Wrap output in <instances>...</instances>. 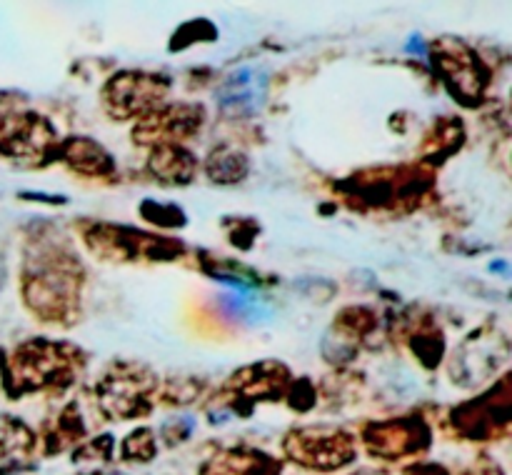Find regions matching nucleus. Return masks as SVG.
<instances>
[{"mask_svg": "<svg viewBox=\"0 0 512 475\" xmlns=\"http://www.w3.org/2000/svg\"><path fill=\"white\" fill-rule=\"evenodd\" d=\"M278 465L260 453H225L205 468L203 475H275Z\"/></svg>", "mask_w": 512, "mask_h": 475, "instance_id": "7ed1b4c3", "label": "nucleus"}, {"mask_svg": "<svg viewBox=\"0 0 512 475\" xmlns=\"http://www.w3.org/2000/svg\"><path fill=\"white\" fill-rule=\"evenodd\" d=\"M0 283H3V263H0Z\"/></svg>", "mask_w": 512, "mask_h": 475, "instance_id": "20e7f679", "label": "nucleus"}, {"mask_svg": "<svg viewBox=\"0 0 512 475\" xmlns=\"http://www.w3.org/2000/svg\"><path fill=\"white\" fill-rule=\"evenodd\" d=\"M290 455L305 465H318V468H338L353 458V445L345 435H318V433H298L288 440Z\"/></svg>", "mask_w": 512, "mask_h": 475, "instance_id": "f03ea898", "label": "nucleus"}, {"mask_svg": "<svg viewBox=\"0 0 512 475\" xmlns=\"http://www.w3.org/2000/svg\"><path fill=\"white\" fill-rule=\"evenodd\" d=\"M268 78L260 68H240L225 78L218 90V103L230 115H250L263 105Z\"/></svg>", "mask_w": 512, "mask_h": 475, "instance_id": "f257e3e1", "label": "nucleus"}]
</instances>
